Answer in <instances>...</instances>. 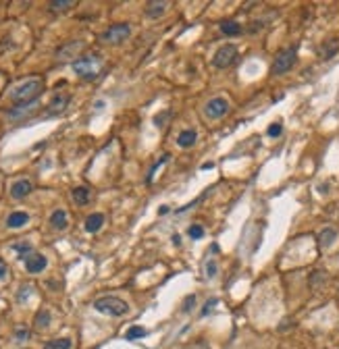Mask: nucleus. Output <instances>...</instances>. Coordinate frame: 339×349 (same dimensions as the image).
Here are the masks:
<instances>
[{
  "label": "nucleus",
  "instance_id": "nucleus-1",
  "mask_svg": "<svg viewBox=\"0 0 339 349\" xmlns=\"http://www.w3.org/2000/svg\"><path fill=\"white\" fill-rule=\"evenodd\" d=\"M42 90H44L42 79H27L21 85H17L11 92V100L17 104V106H21V104H31V102H36V98L42 94Z\"/></svg>",
  "mask_w": 339,
  "mask_h": 349
},
{
  "label": "nucleus",
  "instance_id": "nucleus-2",
  "mask_svg": "<svg viewBox=\"0 0 339 349\" xmlns=\"http://www.w3.org/2000/svg\"><path fill=\"white\" fill-rule=\"evenodd\" d=\"M94 310L106 314V316H125L129 312V305L123 299L115 298V295H104V298H98L94 301Z\"/></svg>",
  "mask_w": 339,
  "mask_h": 349
},
{
  "label": "nucleus",
  "instance_id": "nucleus-3",
  "mask_svg": "<svg viewBox=\"0 0 339 349\" xmlns=\"http://www.w3.org/2000/svg\"><path fill=\"white\" fill-rule=\"evenodd\" d=\"M73 71L83 77V79H94L100 71V58L94 54V56H81L73 60Z\"/></svg>",
  "mask_w": 339,
  "mask_h": 349
},
{
  "label": "nucleus",
  "instance_id": "nucleus-4",
  "mask_svg": "<svg viewBox=\"0 0 339 349\" xmlns=\"http://www.w3.org/2000/svg\"><path fill=\"white\" fill-rule=\"evenodd\" d=\"M129 36H131V25L129 23H117V25H110L106 31H102L100 40L104 44H121Z\"/></svg>",
  "mask_w": 339,
  "mask_h": 349
},
{
  "label": "nucleus",
  "instance_id": "nucleus-5",
  "mask_svg": "<svg viewBox=\"0 0 339 349\" xmlns=\"http://www.w3.org/2000/svg\"><path fill=\"white\" fill-rule=\"evenodd\" d=\"M295 54H298V48H295V46L279 52V54H277V58H275V63H273V75L287 73L289 69L293 67V63H295Z\"/></svg>",
  "mask_w": 339,
  "mask_h": 349
},
{
  "label": "nucleus",
  "instance_id": "nucleus-6",
  "mask_svg": "<svg viewBox=\"0 0 339 349\" xmlns=\"http://www.w3.org/2000/svg\"><path fill=\"white\" fill-rule=\"evenodd\" d=\"M237 58V48L233 46V44H225L219 50L214 52V58H212V65L216 69H227L229 65L235 63Z\"/></svg>",
  "mask_w": 339,
  "mask_h": 349
},
{
  "label": "nucleus",
  "instance_id": "nucleus-7",
  "mask_svg": "<svg viewBox=\"0 0 339 349\" xmlns=\"http://www.w3.org/2000/svg\"><path fill=\"white\" fill-rule=\"evenodd\" d=\"M229 110V102L225 98H212L210 102H206V108H204V115L208 119H221L227 115Z\"/></svg>",
  "mask_w": 339,
  "mask_h": 349
},
{
  "label": "nucleus",
  "instance_id": "nucleus-8",
  "mask_svg": "<svg viewBox=\"0 0 339 349\" xmlns=\"http://www.w3.org/2000/svg\"><path fill=\"white\" fill-rule=\"evenodd\" d=\"M46 266H48V260L42 254H31V256L25 258V268H27V273H31V274L42 273Z\"/></svg>",
  "mask_w": 339,
  "mask_h": 349
},
{
  "label": "nucleus",
  "instance_id": "nucleus-9",
  "mask_svg": "<svg viewBox=\"0 0 339 349\" xmlns=\"http://www.w3.org/2000/svg\"><path fill=\"white\" fill-rule=\"evenodd\" d=\"M31 181L29 179H19V181H15L13 185H11V198L15 199H23V198H27L31 194Z\"/></svg>",
  "mask_w": 339,
  "mask_h": 349
},
{
  "label": "nucleus",
  "instance_id": "nucleus-10",
  "mask_svg": "<svg viewBox=\"0 0 339 349\" xmlns=\"http://www.w3.org/2000/svg\"><path fill=\"white\" fill-rule=\"evenodd\" d=\"M29 223V214L23 212V210H17V212H11L6 218V226L8 229H21L23 224Z\"/></svg>",
  "mask_w": 339,
  "mask_h": 349
},
{
  "label": "nucleus",
  "instance_id": "nucleus-11",
  "mask_svg": "<svg viewBox=\"0 0 339 349\" xmlns=\"http://www.w3.org/2000/svg\"><path fill=\"white\" fill-rule=\"evenodd\" d=\"M102 224H104V214L102 212H94L90 214L88 218H85V231L88 233H98L102 229Z\"/></svg>",
  "mask_w": 339,
  "mask_h": 349
},
{
  "label": "nucleus",
  "instance_id": "nucleus-12",
  "mask_svg": "<svg viewBox=\"0 0 339 349\" xmlns=\"http://www.w3.org/2000/svg\"><path fill=\"white\" fill-rule=\"evenodd\" d=\"M50 224L54 226L56 231H65L69 226V218H67V212L65 210H54L50 214Z\"/></svg>",
  "mask_w": 339,
  "mask_h": 349
},
{
  "label": "nucleus",
  "instance_id": "nucleus-13",
  "mask_svg": "<svg viewBox=\"0 0 339 349\" xmlns=\"http://www.w3.org/2000/svg\"><path fill=\"white\" fill-rule=\"evenodd\" d=\"M337 239V229H333V226H327V229L320 231L318 235V243H320V248H329V246H333V241Z\"/></svg>",
  "mask_w": 339,
  "mask_h": 349
},
{
  "label": "nucleus",
  "instance_id": "nucleus-14",
  "mask_svg": "<svg viewBox=\"0 0 339 349\" xmlns=\"http://www.w3.org/2000/svg\"><path fill=\"white\" fill-rule=\"evenodd\" d=\"M196 139H198V133L194 129H185V131H181L179 137H177V144L181 148H192L196 144Z\"/></svg>",
  "mask_w": 339,
  "mask_h": 349
},
{
  "label": "nucleus",
  "instance_id": "nucleus-15",
  "mask_svg": "<svg viewBox=\"0 0 339 349\" xmlns=\"http://www.w3.org/2000/svg\"><path fill=\"white\" fill-rule=\"evenodd\" d=\"M169 8V2H148L146 4V15L150 17V19H156V17H160L164 11H167Z\"/></svg>",
  "mask_w": 339,
  "mask_h": 349
},
{
  "label": "nucleus",
  "instance_id": "nucleus-16",
  "mask_svg": "<svg viewBox=\"0 0 339 349\" xmlns=\"http://www.w3.org/2000/svg\"><path fill=\"white\" fill-rule=\"evenodd\" d=\"M50 320H52L50 312H48V310H40V312L36 314V318H33V326H36L38 330H44V328H48Z\"/></svg>",
  "mask_w": 339,
  "mask_h": 349
},
{
  "label": "nucleus",
  "instance_id": "nucleus-17",
  "mask_svg": "<svg viewBox=\"0 0 339 349\" xmlns=\"http://www.w3.org/2000/svg\"><path fill=\"white\" fill-rule=\"evenodd\" d=\"M81 48H83V44H81V42H75V44H67L65 48H60V50H58V58H60V60H67V58L71 56V54L75 56V54H77V52H79Z\"/></svg>",
  "mask_w": 339,
  "mask_h": 349
},
{
  "label": "nucleus",
  "instance_id": "nucleus-18",
  "mask_svg": "<svg viewBox=\"0 0 339 349\" xmlns=\"http://www.w3.org/2000/svg\"><path fill=\"white\" fill-rule=\"evenodd\" d=\"M71 196H73V202L79 204V206H83V204L90 202V189H88V187H75V189L71 191Z\"/></svg>",
  "mask_w": 339,
  "mask_h": 349
},
{
  "label": "nucleus",
  "instance_id": "nucleus-19",
  "mask_svg": "<svg viewBox=\"0 0 339 349\" xmlns=\"http://www.w3.org/2000/svg\"><path fill=\"white\" fill-rule=\"evenodd\" d=\"M221 31L225 36H239L241 33V25L237 21H223L221 23Z\"/></svg>",
  "mask_w": 339,
  "mask_h": 349
},
{
  "label": "nucleus",
  "instance_id": "nucleus-20",
  "mask_svg": "<svg viewBox=\"0 0 339 349\" xmlns=\"http://www.w3.org/2000/svg\"><path fill=\"white\" fill-rule=\"evenodd\" d=\"M44 349H71V339H52L44 345Z\"/></svg>",
  "mask_w": 339,
  "mask_h": 349
},
{
  "label": "nucleus",
  "instance_id": "nucleus-21",
  "mask_svg": "<svg viewBox=\"0 0 339 349\" xmlns=\"http://www.w3.org/2000/svg\"><path fill=\"white\" fill-rule=\"evenodd\" d=\"M67 104H69V96H56V98L50 102V112H60Z\"/></svg>",
  "mask_w": 339,
  "mask_h": 349
},
{
  "label": "nucleus",
  "instance_id": "nucleus-22",
  "mask_svg": "<svg viewBox=\"0 0 339 349\" xmlns=\"http://www.w3.org/2000/svg\"><path fill=\"white\" fill-rule=\"evenodd\" d=\"M140 337H146V328H142V326H131L125 333L127 341H135V339H140Z\"/></svg>",
  "mask_w": 339,
  "mask_h": 349
},
{
  "label": "nucleus",
  "instance_id": "nucleus-23",
  "mask_svg": "<svg viewBox=\"0 0 339 349\" xmlns=\"http://www.w3.org/2000/svg\"><path fill=\"white\" fill-rule=\"evenodd\" d=\"M71 6H75V0H54V2H50L52 11H67Z\"/></svg>",
  "mask_w": 339,
  "mask_h": 349
},
{
  "label": "nucleus",
  "instance_id": "nucleus-24",
  "mask_svg": "<svg viewBox=\"0 0 339 349\" xmlns=\"http://www.w3.org/2000/svg\"><path fill=\"white\" fill-rule=\"evenodd\" d=\"M13 249H15L17 254H19L23 260L27 258V256H31V246H29L27 241H25V243H15V246H13Z\"/></svg>",
  "mask_w": 339,
  "mask_h": 349
},
{
  "label": "nucleus",
  "instance_id": "nucleus-25",
  "mask_svg": "<svg viewBox=\"0 0 339 349\" xmlns=\"http://www.w3.org/2000/svg\"><path fill=\"white\" fill-rule=\"evenodd\" d=\"M27 339H29V328L27 326H17L15 328V341L23 343V341H27Z\"/></svg>",
  "mask_w": 339,
  "mask_h": 349
},
{
  "label": "nucleus",
  "instance_id": "nucleus-26",
  "mask_svg": "<svg viewBox=\"0 0 339 349\" xmlns=\"http://www.w3.org/2000/svg\"><path fill=\"white\" fill-rule=\"evenodd\" d=\"M189 237H192V239H202L204 237V229H202V226H200V224H194V226H189Z\"/></svg>",
  "mask_w": 339,
  "mask_h": 349
},
{
  "label": "nucleus",
  "instance_id": "nucleus-27",
  "mask_svg": "<svg viewBox=\"0 0 339 349\" xmlns=\"http://www.w3.org/2000/svg\"><path fill=\"white\" fill-rule=\"evenodd\" d=\"M31 289H33V287H31V285H21V289H19V293H17V299H19V301H25V299H27V298H29V293H31Z\"/></svg>",
  "mask_w": 339,
  "mask_h": 349
},
{
  "label": "nucleus",
  "instance_id": "nucleus-28",
  "mask_svg": "<svg viewBox=\"0 0 339 349\" xmlns=\"http://www.w3.org/2000/svg\"><path fill=\"white\" fill-rule=\"evenodd\" d=\"M216 270H219L216 262H214V260H208V262H206V276H208V278L216 276Z\"/></svg>",
  "mask_w": 339,
  "mask_h": 349
},
{
  "label": "nucleus",
  "instance_id": "nucleus-29",
  "mask_svg": "<svg viewBox=\"0 0 339 349\" xmlns=\"http://www.w3.org/2000/svg\"><path fill=\"white\" fill-rule=\"evenodd\" d=\"M281 131H283V125H281V123H273L271 127H268L266 133H268V137H279Z\"/></svg>",
  "mask_w": 339,
  "mask_h": 349
},
{
  "label": "nucleus",
  "instance_id": "nucleus-30",
  "mask_svg": "<svg viewBox=\"0 0 339 349\" xmlns=\"http://www.w3.org/2000/svg\"><path fill=\"white\" fill-rule=\"evenodd\" d=\"M167 158H169V156H167V154H164V156H162V158H160V160H158V162H156V164H154V167L150 169V174H148V183H150V181H152V177H154V173H156V169H158V167H160V164H164V162H167Z\"/></svg>",
  "mask_w": 339,
  "mask_h": 349
},
{
  "label": "nucleus",
  "instance_id": "nucleus-31",
  "mask_svg": "<svg viewBox=\"0 0 339 349\" xmlns=\"http://www.w3.org/2000/svg\"><path fill=\"white\" fill-rule=\"evenodd\" d=\"M196 305V295H187L185 301H183V312H189Z\"/></svg>",
  "mask_w": 339,
  "mask_h": 349
},
{
  "label": "nucleus",
  "instance_id": "nucleus-32",
  "mask_svg": "<svg viewBox=\"0 0 339 349\" xmlns=\"http://www.w3.org/2000/svg\"><path fill=\"white\" fill-rule=\"evenodd\" d=\"M169 115H171V112H164V115H158V117H156V119H154L156 127H162V123H164V121L169 119Z\"/></svg>",
  "mask_w": 339,
  "mask_h": 349
},
{
  "label": "nucleus",
  "instance_id": "nucleus-33",
  "mask_svg": "<svg viewBox=\"0 0 339 349\" xmlns=\"http://www.w3.org/2000/svg\"><path fill=\"white\" fill-rule=\"evenodd\" d=\"M6 276V266H4V262H0V281Z\"/></svg>",
  "mask_w": 339,
  "mask_h": 349
},
{
  "label": "nucleus",
  "instance_id": "nucleus-34",
  "mask_svg": "<svg viewBox=\"0 0 339 349\" xmlns=\"http://www.w3.org/2000/svg\"><path fill=\"white\" fill-rule=\"evenodd\" d=\"M214 303H216L214 299H212V301H208V303L204 305V310H202V314H208V310H210V308H212V305H214Z\"/></svg>",
  "mask_w": 339,
  "mask_h": 349
},
{
  "label": "nucleus",
  "instance_id": "nucleus-35",
  "mask_svg": "<svg viewBox=\"0 0 339 349\" xmlns=\"http://www.w3.org/2000/svg\"><path fill=\"white\" fill-rule=\"evenodd\" d=\"M173 243H175V246H181V237H179V235H173Z\"/></svg>",
  "mask_w": 339,
  "mask_h": 349
},
{
  "label": "nucleus",
  "instance_id": "nucleus-36",
  "mask_svg": "<svg viewBox=\"0 0 339 349\" xmlns=\"http://www.w3.org/2000/svg\"><path fill=\"white\" fill-rule=\"evenodd\" d=\"M169 212V206H160V210H158V214H167Z\"/></svg>",
  "mask_w": 339,
  "mask_h": 349
}]
</instances>
